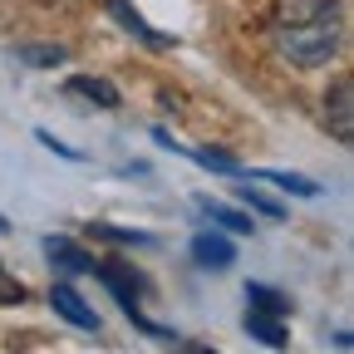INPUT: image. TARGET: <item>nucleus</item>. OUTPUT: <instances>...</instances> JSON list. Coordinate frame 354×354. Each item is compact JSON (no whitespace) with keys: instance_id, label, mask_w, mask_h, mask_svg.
<instances>
[{"instance_id":"f257e3e1","label":"nucleus","mask_w":354,"mask_h":354,"mask_svg":"<svg viewBox=\"0 0 354 354\" xmlns=\"http://www.w3.org/2000/svg\"><path fill=\"white\" fill-rule=\"evenodd\" d=\"M344 39V6L339 0H281L271 20L276 55L295 69H320L335 59Z\"/></svg>"},{"instance_id":"f03ea898","label":"nucleus","mask_w":354,"mask_h":354,"mask_svg":"<svg viewBox=\"0 0 354 354\" xmlns=\"http://www.w3.org/2000/svg\"><path fill=\"white\" fill-rule=\"evenodd\" d=\"M325 118H330V133H335L339 143L354 138V79H349V74H339V79L330 84V94H325Z\"/></svg>"},{"instance_id":"7ed1b4c3","label":"nucleus","mask_w":354,"mask_h":354,"mask_svg":"<svg viewBox=\"0 0 354 354\" xmlns=\"http://www.w3.org/2000/svg\"><path fill=\"white\" fill-rule=\"evenodd\" d=\"M50 305H55V315L59 320H69L74 330H88V335H99V315H94V305H88L69 281H59L55 290H50Z\"/></svg>"},{"instance_id":"20e7f679","label":"nucleus","mask_w":354,"mask_h":354,"mask_svg":"<svg viewBox=\"0 0 354 354\" xmlns=\"http://www.w3.org/2000/svg\"><path fill=\"white\" fill-rule=\"evenodd\" d=\"M192 261L202 266V271H227V266L236 261L232 241L227 236H216V232H197L192 236Z\"/></svg>"},{"instance_id":"39448f33","label":"nucleus","mask_w":354,"mask_h":354,"mask_svg":"<svg viewBox=\"0 0 354 354\" xmlns=\"http://www.w3.org/2000/svg\"><path fill=\"white\" fill-rule=\"evenodd\" d=\"M44 256H50L64 276H88L94 271V256H84V246H74L69 236H44Z\"/></svg>"},{"instance_id":"423d86ee","label":"nucleus","mask_w":354,"mask_h":354,"mask_svg":"<svg viewBox=\"0 0 354 354\" xmlns=\"http://www.w3.org/2000/svg\"><path fill=\"white\" fill-rule=\"evenodd\" d=\"M109 15H113V20H118V25H123L128 35H138L143 44H153V50H167V44H172L167 35H158V30H153V25H148V20L138 15V10H133L128 0H109Z\"/></svg>"},{"instance_id":"0eeeda50","label":"nucleus","mask_w":354,"mask_h":354,"mask_svg":"<svg viewBox=\"0 0 354 354\" xmlns=\"http://www.w3.org/2000/svg\"><path fill=\"white\" fill-rule=\"evenodd\" d=\"M64 88H69V94H84L88 104H99V109H118V104H123L118 88H113L109 79H99V74H74Z\"/></svg>"},{"instance_id":"6e6552de","label":"nucleus","mask_w":354,"mask_h":354,"mask_svg":"<svg viewBox=\"0 0 354 354\" xmlns=\"http://www.w3.org/2000/svg\"><path fill=\"white\" fill-rule=\"evenodd\" d=\"M246 335L261 339V344H271V349H286V339H290L281 315H266V310H246Z\"/></svg>"},{"instance_id":"1a4fd4ad","label":"nucleus","mask_w":354,"mask_h":354,"mask_svg":"<svg viewBox=\"0 0 354 354\" xmlns=\"http://www.w3.org/2000/svg\"><path fill=\"white\" fill-rule=\"evenodd\" d=\"M197 207L216 221L221 232H241V236H251V216H241L236 207H227V202H212V197H197Z\"/></svg>"},{"instance_id":"9d476101","label":"nucleus","mask_w":354,"mask_h":354,"mask_svg":"<svg viewBox=\"0 0 354 354\" xmlns=\"http://www.w3.org/2000/svg\"><path fill=\"white\" fill-rule=\"evenodd\" d=\"M10 55H15V59H25V64H35V69H55V64H64V59H69L64 44H15Z\"/></svg>"},{"instance_id":"9b49d317","label":"nucleus","mask_w":354,"mask_h":354,"mask_svg":"<svg viewBox=\"0 0 354 354\" xmlns=\"http://www.w3.org/2000/svg\"><path fill=\"white\" fill-rule=\"evenodd\" d=\"M251 177H261V183H276V187H286V192H295V197H320V183H310V177H300V172H271V167H256Z\"/></svg>"},{"instance_id":"f8f14e48","label":"nucleus","mask_w":354,"mask_h":354,"mask_svg":"<svg viewBox=\"0 0 354 354\" xmlns=\"http://www.w3.org/2000/svg\"><path fill=\"white\" fill-rule=\"evenodd\" d=\"M94 236H99V241H118V246H143V251H153V246H158V236H153V232L109 227V221H94Z\"/></svg>"},{"instance_id":"ddd939ff","label":"nucleus","mask_w":354,"mask_h":354,"mask_svg":"<svg viewBox=\"0 0 354 354\" xmlns=\"http://www.w3.org/2000/svg\"><path fill=\"white\" fill-rule=\"evenodd\" d=\"M246 300H251V310H266V315H286L290 310V295H281L271 286H246Z\"/></svg>"},{"instance_id":"4468645a","label":"nucleus","mask_w":354,"mask_h":354,"mask_svg":"<svg viewBox=\"0 0 354 354\" xmlns=\"http://www.w3.org/2000/svg\"><path fill=\"white\" fill-rule=\"evenodd\" d=\"M236 197H241L246 207H256L261 216H271V221H286V207H281V202H271V197H266V192H256V187H246V183L236 187Z\"/></svg>"},{"instance_id":"2eb2a0df","label":"nucleus","mask_w":354,"mask_h":354,"mask_svg":"<svg viewBox=\"0 0 354 354\" xmlns=\"http://www.w3.org/2000/svg\"><path fill=\"white\" fill-rule=\"evenodd\" d=\"M202 167H212V172H227V177H236L241 172V162L232 158V153H212V148H202V153H192Z\"/></svg>"},{"instance_id":"dca6fc26","label":"nucleus","mask_w":354,"mask_h":354,"mask_svg":"<svg viewBox=\"0 0 354 354\" xmlns=\"http://www.w3.org/2000/svg\"><path fill=\"white\" fill-rule=\"evenodd\" d=\"M20 300H25V286L10 271H0V305H20Z\"/></svg>"},{"instance_id":"f3484780","label":"nucleus","mask_w":354,"mask_h":354,"mask_svg":"<svg viewBox=\"0 0 354 354\" xmlns=\"http://www.w3.org/2000/svg\"><path fill=\"white\" fill-rule=\"evenodd\" d=\"M35 138H39V143H44V148H50V153H59V158H69V162H79V158H84V153H74V148H64V143H59V138H55V133H44V128H39V133H35Z\"/></svg>"},{"instance_id":"a211bd4d","label":"nucleus","mask_w":354,"mask_h":354,"mask_svg":"<svg viewBox=\"0 0 354 354\" xmlns=\"http://www.w3.org/2000/svg\"><path fill=\"white\" fill-rule=\"evenodd\" d=\"M6 232H10V221H6V216H0V236H6Z\"/></svg>"}]
</instances>
